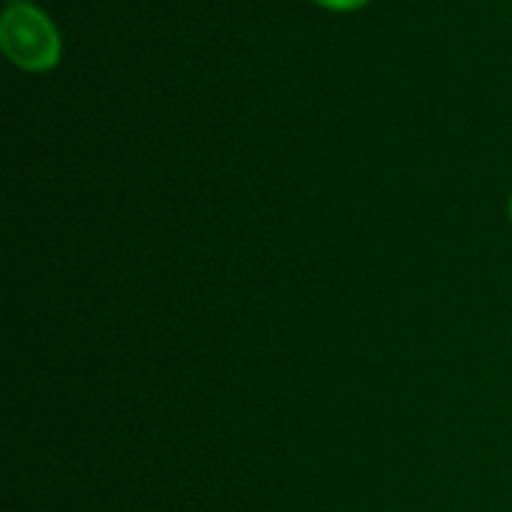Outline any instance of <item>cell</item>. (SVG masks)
<instances>
[{
  "instance_id": "cell-1",
  "label": "cell",
  "mask_w": 512,
  "mask_h": 512,
  "mask_svg": "<svg viewBox=\"0 0 512 512\" xmlns=\"http://www.w3.org/2000/svg\"><path fill=\"white\" fill-rule=\"evenodd\" d=\"M0 45L10 63L30 73H43L58 65L60 35L48 15L28 3H13L0 18Z\"/></svg>"
},
{
  "instance_id": "cell-2",
  "label": "cell",
  "mask_w": 512,
  "mask_h": 512,
  "mask_svg": "<svg viewBox=\"0 0 512 512\" xmlns=\"http://www.w3.org/2000/svg\"><path fill=\"white\" fill-rule=\"evenodd\" d=\"M315 3H320L323 8H330V10H355V8H363L368 0H315Z\"/></svg>"
},
{
  "instance_id": "cell-3",
  "label": "cell",
  "mask_w": 512,
  "mask_h": 512,
  "mask_svg": "<svg viewBox=\"0 0 512 512\" xmlns=\"http://www.w3.org/2000/svg\"><path fill=\"white\" fill-rule=\"evenodd\" d=\"M510 220H512V198H510Z\"/></svg>"
}]
</instances>
